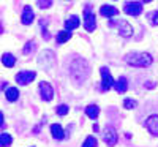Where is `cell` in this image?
<instances>
[{"instance_id":"obj_1","label":"cell","mask_w":158,"mask_h":147,"mask_svg":"<svg viewBox=\"0 0 158 147\" xmlns=\"http://www.w3.org/2000/svg\"><path fill=\"white\" fill-rule=\"evenodd\" d=\"M70 73H71V79L76 84L84 82L87 76H89V65L85 60L82 59H74L71 66H70Z\"/></svg>"},{"instance_id":"obj_2","label":"cell","mask_w":158,"mask_h":147,"mask_svg":"<svg viewBox=\"0 0 158 147\" xmlns=\"http://www.w3.org/2000/svg\"><path fill=\"white\" fill-rule=\"evenodd\" d=\"M125 62L131 66H138V68H146L150 66L153 59L149 52H130L125 56Z\"/></svg>"},{"instance_id":"obj_3","label":"cell","mask_w":158,"mask_h":147,"mask_svg":"<svg viewBox=\"0 0 158 147\" xmlns=\"http://www.w3.org/2000/svg\"><path fill=\"white\" fill-rule=\"evenodd\" d=\"M38 63L44 71H52L56 68V56L52 51H43L38 56Z\"/></svg>"},{"instance_id":"obj_4","label":"cell","mask_w":158,"mask_h":147,"mask_svg":"<svg viewBox=\"0 0 158 147\" xmlns=\"http://www.w3.org/2000/svg\"><path fill=\"white\" fill-rule=\"evenodd\" d=\"M82 16H84V27H85V30L87 32H94L95 27H97V19H95L94 11L90 10V6H85L84 8Z\"/></svg>"},{"instance_id":"obj_5","label":"cell","mask_w":158,"mask_h":147,"mask_svg":"<svg viewBox=\"0 0 158 147\" xmlns=\"http://www.w3.org/2000/svg\"><path fill=\"white\" fill-rule=\"evenodd\" d=\"M111 24H115V29L120 33V36L128 38V36L133 35V29H131V25L127 21H117V22H111Z\"/></svg>"},{"instance_id":"obj_6","label":"cell","mask_w":158,"mask_h":147,"mask_svg":"<svg viewBox=\"0 0 158 147\" xmlns=\"http://www.w3.org/2000/svg\"><path fill=\"white\" fill-rule=\"evenodd\" d=\"M114 84H115V82H114V79H112L109 70L106 68V66H103V68H101V89H103V90H108V89H111Z\"/></svg>"},{"instance_id":"obj_7","label":"cell","mask_w":158,"mask_h":147,"mask_svg":"<svg viewBox=\"0 0 158 147\" xmlns=\"http://www.w3.org/2000/svg\"><path fill=\"white\" fill-rule=\"evenodd\" d=\"M123 11L127 13V15H130V16H139L142 13V3H139V2H128V3H125Z\"/></svg>"},{"instance_id":"obj_8","label":"cell","mask_w":158,"mask_h":147,"mask_svg":"<svg viewBox=\"0 0 158 147\" xmlns=\"http://www.w3.org/2000/svg\"><path fill=\"white\" fill-rule=\"evenodd\" d=\"M40 95L44 101H51L54 97V89L49 82H40Z\"/></svg>"},{"instance_id":"obj_9","label":"cell","mask_w":158,"mask_h":147,"mask_svg":"<svg viewBox=\"0 0 158 147\" xmlns=\"http://www.w3.org/2000/svg\"><path fill=\"white\" fill-rule=\"evenodd\" d=\"M35 79V73L33 71H21L16 74V82L19 86H27L30 84L32 81Z\"/></svg>"},{"instance_id":"obj_10","label":"cell","mask_w":158,"mask_h":147,"mask_svg":"<svg viewBox=\"0 0 158 147\" xmlns=\"http://www.w3.org/2000/svg\"><path fill=\"white\" fill-rule=\"evenodd\" d=\"M103 139L109 147H114L117 144V131L112 128V127H108L104 130V135H103Z\"/></svg>"},{"instance_id":"obj_11","label":"cell","mask_w":158,"mask_h":147,"mask_svg":"<svg viewBox=\"0 0 158 147\" xmlns=\"http://www.w3.org/2000/svg\"><path fill=\"white\" fill-rule=\"evenodd\" d=\"M146 128L150 131V135L158 136V116H156V114L147 117V120H146Z\"/></svg>"},{"instance_id":"obj_12","label":"cell","mask_w":158,"mask_h":147,"mask_svg":"<svg viewBox=\"0 0 158 147\" xmlns=\"http://www.w3.org/2000/svg\"><path fill=\"white\" fill-rule=\"evenodd\" d=\"M33 19H35V13H33V10H32L29 5H27V6H24L22 16H21L22 24H24V25H30V24L33 22Z\"/></svg>"},{"instance_id":"obj_13","label":"cell","mask_w":158,"mask_h":147,"mask_svg":"<svg viewBox=\"0 0 158 147\" xmlns=\"http://www.w3.org/2000/svg\"><path fill=\"white\" fill-rule=\"evenodd\" d=\"M100 15L104 16V18H112V16L118 15V10L115 6H111V5H103L100 8Z\"/></svg>"},{"instance_id":"obj_14","label":"cell","mask_w":158,"mask_h":147,"mask_svg":"<svg viewBox=\"0 0 158 147\" xmlns=\"http://www.w3.org/2000/svg\"><path fill=\"white\" fill-rule=\"evenodd\" d=\"M114 89H115V92L117 93H125L127 92V89H128V81H127V78H118L117 81H115V84H114Z\"/></svg>"},{"instance_id":"obj_15","label":"cell","mask_w":158,"mask_h":147,"mask_svg":"<svg viewBox=\"0 0 158 147\" xmlns=\"http://www.w3.org/2000/svg\"><path fill=\"white\" fill-rule=\"evenodd\" d=\"M51 133H52V136H54L57 141H62V139L65 138V131H63V128H62L59 124L51 125Z\"/></svg>"},{"instance_id":"obj_16","label":"cell","mask_w":158,"mask_h":147,"mask_svg":"<svg viewBox=\"0 0 158 147\" xmlns=\"http://www.w3.org/2000/svg\"><path fill=\"white\" fill-rule=\"evenodd\" d=\"M77 25H79V18L76 15H73L65 21V30H74Z\"/></svg>"},{"instance_id":"obj_17","label":"cell","mask_w":158,"mask_h":147,"mask_svg":"<svg viewBox=\"0 0 158 147\" xmlns=\"http://www.w3.org/2000/svg\"><path fill=\"white\" fill-rule=\"evenodd\" d=\"M85 114H87V117H90V119H97L98 114H100V108H98L97 104H89L87 108H85Z\"/></svg>"},{"instance_id":"obj_18","label":"cell","mask_w":158,"mask_h":147,"mask_svg":"<svg viewBox=\"0 0 158 147\" xmlns=\"http://www.w3.org/2000/svg\"><path fill=\"white\" fill-rule=\"evenodd\" d=\"M5 95H6V100H8V101H16L18 97H19V92H18V89H15V87H8V89L5 90Z\"/></svg>"},{"instance_id":"obj_19","label":"cell","mask_w":158,"mask_h":147,"mask_svg":"<svg viewBox=\"0 0 158 147\" xmlns=\"http://www.w3.org/2000/svg\"><path fill=\"white\" fill-rule=\"evenodd\" d=\"M15 62H16V59H15V56L13 54H3V57H2V63L5 65V66H8V68H11V66H15Z\"/></svg>"},{"instance_id":"obj_20","label":"cell","mask_w":158,"mask_h":147,"mask_svg":"<svg viewBox=\"0 0 158 147\" xmlns=\"http://www.w3.org/2000/svg\"><path fill=\"white\" fill-rule=\"evenodd\" d=\"M56 38H57V41H59V43H67L68 40L71 38V33H70V30H62V32L57 33Z\"/></svg>"},{"instance_id":"obj_21","label":"cell","mask_w":158,"mask_h":147,"mask_svg":"<svg viewBox=\"0 0 158 147\" xmlns=\"http://www.w3.org/2000/svg\"><path fill=\"white\" fill-rule=\"evenodd\" d=\"M10 144H11V136L8 135V133H2V135H0V145L8 147Z\"/></svg>"},{"instance_id":"obj_22","label":"cell","mask_w":158,"mask_h":147,"mask_svg":"<svg viewBox=\"0 0 158 147\" xmlns=\"http://www.w3.org/2000/svg\"><path fill=\"white\" fill-rule=\"evenodd\" d=\"M147 19L152 25H158V10H153L147 15Z\"/></svg>"},{"instance_id":"obj_23","label":"cell","mask_w":158,"mask_h":147,"mask_svg":"<svg viewBox=\"0 0 158 147\" xmlns=\"http://www.w3.org/2000/svg\"><path fill=\"white\" fill-rule=\"evenodd\" d=\"M35 48H36V43L35 41H30V43H27L24 46V49H22V52L25 56H29V54H32V52L35 51Z\"/></svg>"},{"instance_id":"obj_24","label":"cell","mask_w":158,"mask_h":147,"mask_svg":"<svg viewBox=\"0 0 158 147\" xmlns=\"http://www.w3.org/2000/svg\"><path fill=\"white\" fill-rule=\"evenodd\" d=\"M82 147H97V139L94 136H87L84 144H82Z\"/></svg>"},{"instance_id":"obj_25","label":"cell","mask_w":158,"mask_h":147,"mask_svg":"<svg viewBox=\"0 0 158 147\" xmlns=\"http://www.w3.org/2000/svg\"><path fill=\"white\" fill-rule=\"evenodd\" d=\"M123 106H125V109H133V108H136V101L131 98H127L123 101Z\"/></svg>"},{"instance_id":"obj_26","label":"cell","mask_w":158,"mask_h":147,"mask_svg":"<svg viewBox=\"0 0 158 147\" xmlns=\"http://www.w3.org/2000/svg\"><path fill=\"white\" fill-rule=\"evenodd\" d=\"M51 5H52V0H38V6L43 10H48Z\"/></svg>"},{"instance_id":"obj_27","label":"cell","mask_w":158,"mask_h":147,"mask_svg":"<svg viewBox=\"0 0 158 147\" xmlns=\"http://www.w3.org/2000/svg\"><path fill=\"white\" fill-rule=\"evenodd\" d=\"M56 111H57L59 116H65V114L68 112V106H67V104H60V106H57Z\"/></svg>"},{"instance_id":"obj_28","label":"cell","mask_w":158,"mask_h":147,"mask_svg":"<svg viewBox=\"0 0 158 147\" xmlns=\"http://www.w3.org/2000/svg\"><path fill=\"white\" fill-rule=\"evenodd\" d=\"M142 2H144V3H150V2H152V0H142Z\"/></svg>"}]
</instances>
